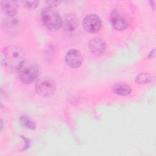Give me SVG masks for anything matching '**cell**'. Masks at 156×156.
I'll list each match as a JSON object with an SVG mask.
<instances>
[{
	"label": "cell",
	"mask_w": 156,
	"mask_h": 156,
	"mask_svg": "<svg viewBox=\"0 0 156 156\" xmlns=\"http://www.w3.org/2000/svg\"><path fill=\"white\" fill-rule=\"evenodd\" d=\"M1 8L4 13L9 17H13L17 13L18 5L13 1H2L1 2Z\"/></svg>",
	"instance_id": "cell-10"
},
{
	"label": "cell",
	"mask_w": 156,
	"mask_h": 156,
	"mask_svg": "<svg viewBox=\"0 0 156 156\" xmlns=\"http://www.w3.org/2000/svg\"><path fill=\"white\" fill-rule=\"evenodd\" d=\"M101 20L96 14H89L83 19L82 26L85 30L90 33L98 32L101 27Z\"/></svg>",
	"instance_id": "cell-6"
},
{
	"label": "cell",
	"mask_w": 156,
	"mask_h": 156,
	"mask_svg": "<svg viewBox=\"0 0 156 156\" xmlns=\"http://www.w3.org/2000/svg\"><path fill=\"white\" fill-rule=\"evenodd\" d=\"M22 2L24 7H25L27 9H34L38 5V1H23Z\"/></svg>",
	"instance_id": "cell-14"
},
{
	"label": "cell",
	"mask_w": 156,
	"mask_h": 156,
	"mask_svg": "<svg viewBox=\"0 0 156 156\" xmlns=\"http://www.w3.org/2000/svg\"><path fill=\"white\" fill-rule=\"evenodd\" d=\"M112 90L116 94L121 96H127L131 92L130 87L128 84L122 82L115 83L112 87Z\"/></svg>",
	"instance_id": "cell-11"
},
{
	"label": "cell",
	"mask_w": 156,
	"mask_h": 156,
	"mask_svg": "<svg viewBox=\"0 0 156 156\" xmlns=\"http://www.w3.org/2000/svg\"><path fill=\"white\" fill-rule=\"evenodd\" d=\"M20 121L21 124L26 128L32 130H34L35 129V124L28 116L26 115H23L20 117Z\"/></svg>",
	"instance_id": "cell-13"
},
{
	"label": "cell",
	"mask_w": 156,
	"mask_h": 156,
	"mask_svg": "<svg viewBox=\"0 0 156 156\" xmlns=\"http://www.w3.org/2000/svg\"><path fill=\"white\" fill-rule=\"evenodd\" d=\"M46 2L48 3V4H49V7H53L55 6H57V5H58L60 4V1H46Z\"/></svg>",
	"instance_id": "cell-15"
},
{
	"label": "cell",
	"mask_w": 156,
	"mask_h": 156,
	"mask_svg": "<svg viewBox=\"0 0 156 156\" xmlns=\"http://www.w3.org/2000/svg\"><path fill=\"white\" fill-rule=\"evenodd\" d=\"M56 85L55 81L49 77H43L38 80L35 84V91L43 97L51 96L55 93Z\"/></svg>",
	"instance_id": "cell-4"
},
{
	"label": "cell",
	"mask_w": 156,
	"mask_h": 156,
	"mask_svg": "<svg viewBox=\"0 0 156 156\" xmlns=\"http://www.w3.org/2000/svg\"><path fill=\"white\" fill-rule=\"evenodd\" d=\"M24 60L22 49L17 46H9L4 48L1 54V63L4 68L10 71L18 70Z\"/></svg>",
	"instance_id": "cell-1"
},
{
	"label": "cell",
	"mask_w": 156,
	"mask_h": 156,
	"mask_svg": "<svg viewBox=\"0 0 156 156\" xmlns=\"http://www.w3.org/2000/svg\"><path fill=\"white\" fill-rule=\"evenodd\" d=\"M17 71L20 80L24 83L28 84L32 83L37 78L39 68L34 62L24 60Z\"/></svg>",
	"instance_id": "cell-2"
},
{
	"label": "cell",
	"mask_w": 156,
	"mask_h": 156,
	"mask_svg": "<svg viewBox=\"0 0 156 156\" xmlns=\"http://www.w3.org/2000/svg\"><path fill=\"white\" fill-rule=\"evenodd\" d=\"M65 62L71 68H76L80 66L83 60L81 52L75 49H71L65 55Z\"/></svg>",
	"instance_id": "cell-7"
},
{
	"label": "cell",
	"mask_w": 156,
	"mask_h": 156,
	"mask_svg": "<svg viewBox=\"0 0 156 156\" xmlns=\"http://www.w3.org/2000/svg\"><path fill=\"white\" fill-rule=\"evenodd\" d=\"M41 20L45 27L50 30L55 31L60 29L62 19L58 13L51 7H46L41 12Z\"/></svg>",
	"instance_id": "cell-3"
},
{
	"label": "cell",
	"mask_w": 156,
	"mask_h": 156,
	"mask_svg": "<svg viewBox=\"0 0 156 156\" xmlns=\"http://www.w3.org/2000/svg\"><path fill=\"white\" fill-rule=\"evenodd\" d=\"M154 79V77L149 74V73H143L139 74L136 77V83L139 84H144V83H147L149 82H152Z\"/></svg>",
	"instance_id": "cell-12"
},
{
	"label": "cell",
	"mask_w": 156,
	"mask_h": 156,
	"mask_svg": "<svg viewBox=\"0 0 156 156\" xmlns=\"http://www.w3.org/2000/svg\"><path fill=\"white\" fill-rule=\"evenodd\" d=\"M89 48L93 54L96 55H101L105 52V43L101 38L94 37L90 40Z\"/></svg>",
	"instance_id": "cell-8"
},
{
	"label": "cell",
	"mask_w": 156,
	"mask_h": 156,
	"mask_svg": "<svg viewBox=\"0 0 156 156\" xmlns=\"http://www.w3.org/2000/svg\"><path fill=\"white\" fill-rule=\"evenodd\" d=\"M79 25V20L76 15L69 13L66 15L62 20V24L64 29L67 32L75 30Z\"/></svg>",
	"instance_id": "cell-9"
},
{
	"label": "cell",
	"mask_w": 156,
	"mask_h": 156,
	"mask_svg": "<svg viewBox=\"0 0 156 156\" xmlns=\"http://www.w3.org/2000/svg\"><path fill=\"white\" fill-rule=\"evenodd\" d=\"M110 19L112 26L116 30H123L128 26L126 16L119 10L115 9L112 11Z\"/></svg>",
	"instance_id": "cell-5"
}]
</instances>
